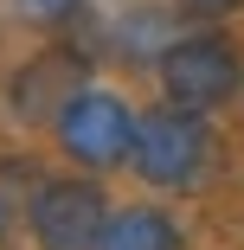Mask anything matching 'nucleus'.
I'll list each match as a JSON object with an SVG mask.
<instances>
[{"mask_svg":"<svg viewBox=\"0 0 244 250\" xmlns=\"http://www.w3.org/2000/svg\"><path fill=\"white\" fill-rule=\"evenodd\" d=\"M84 77H90V64L71 52V45H52V52L26 58V64L13 71V83H7V109H13V122H26V128H52V122L77 103V96L90 90Z\"/></svg>","mask_w":244,"mask_h":250,"instance_id":"nucleus-5","label":"nucleus"},{"mask_svg":"<svg viewBox=\"0 0 244 250\" xmlns=\"http://www.w3.org/2000/svg\"><path fill=\"white\" fill-rule=\"evenodd\" d=\"M45 180H52V173H45L39 161H26V154H7V161H0V244L32 237V206H39Z\"/></svg>","mask_w":244,"mask_h":250,"instance_id":"nucleus-6","label":"nucleus"},{"mask_svg":"<svg viewBox=\"0 0 244 250\" xmlns=\"http://www.w3.org/2000/svg\"><path fill=\"white\" fill-rule=\"evenodd\" d=\"M155 77H161V103L206 116V109L231 103V96L244 90V58L219 32H186V39H174L155 58Z\"/></svg>","mask_w":244,"mask_h":250,"instance_id":"nucleus-2","label":"nucleus"},{"mask_svg":"<svg viewBox=\"0 0 244 250\" xmlns=\"http://www.w3.org/2000/svg\"><path fill=\"white\" fill-rule=\"evenodd\" d=\"M186 7H193V13H238L244 0H186Z\"/></svg>","mask_w":244,"mask_h":250,"instance_id":"nucleus-9","label":"nucleus"},{"mask_svg":"<svg viewBox=\"0 0 244 250\" xmlns=\"http://www.w3.org/2000/svg\"><path fill=\"white\" fill-rule=\"evenodd\" d=\"M65 161L84 167V173H103V167H122L129 147H135V109L122 103L116 90H84L77 103L52 122Z\"/></svg>","mask_w":244,"mask_h":250,"instance_id":"nucleus-3","label":"nucleus"},{"mask_svg":"<svg viewBox=\"0 0 244 250\" xmlns=\"http://www.w3.org/2000/svg\"><path fill=\"white\" fill-rule=\"evenodd\" d=\"M26 7L39 13V20H65V13H77L84 0H26Z\"/></svg>","mask_w":244,"mask_h":250,"instance_id":"nucleus-8","label":"nucleus"},{"mask_svg":"<svg viewBox=\"0 0 244 250\" xmlns=\"http://www.w3.org/2000/svg\"><path fill=\"white\" fill-rule=\"evenodd\" d=\"M110 231V199L90 173L45 180L39 206H32V244L39 250H96Z\"/></svg>","mask_w":244,"mask_h":250,"instance_id":"nucleus-4","label":"nucleus"},{"mask_svg":"<svg viewBox=\"0 0 244 250\" xmlns=\"http://www.w3.org/2000/svg\"><path fill=\"white\" fill-rule=\"evenodd\" d=\"M129 167L148 180V186H161V192H186V186H200L206 167H212V128H206V116L174 109V103L141 109V116H135Z\"/></svg>","mask_w":244,"mask_h":250,"instance_id":"nucleus-1","label":"nucleus"},{"mask_svg":"<svg viewBox=\"0 0 244 250\" xmlns=\"http://www.w3.org/2000/svg\"><path fill=\"white\" fill-rule=\"evenodd\" d=\"M96 250H180V225L155 206H122L110 212V231Z\"/></svg>","mask_w":244,"mask_h":250,"instance_id":"nucleus-7","label":"nucleus"}]
</instances>
